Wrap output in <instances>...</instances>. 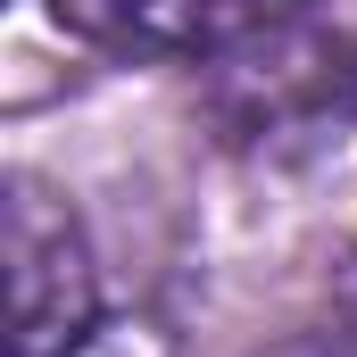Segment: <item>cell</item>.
Instances as JSON below:
<instances>
[{
  "instance_id": "1",
  "label": "cell",
  "mask_w": 357,
  "mask_h": 357,
  "mask_svg": "<svg viewBox=\"0 0 357 357\" xmlns=\"http://www.w3.org/2000/svg\"><path fill=\"white\" fill-rule=\"evenodd\" d=\"M208 67H216V116L241 142H266V133H333L357 108V50L341 33H307L291 17H258Z\"/></svg>"
},
{
  "instance_id": "2",
  "label": "cell",
  "mask_w": 357,
  "mask_h": 357,
  "mask_svg": "<svg viewBox=\"0 0 357 357\" xmlns=\"http://www.w3.org/2000/svg\"><path fill=\"white\" fill-rule=\"evenodd\" d=\"M0 233H8V357H75L100 324V274H91L84 225L33 175H8Z\"/></svg>"
},
{
  "instance_id": "3",
  "label": "cell",
  "mask_w": 357,
  "mask_h": 357,
  "mask_svg": "<svg viewBox=\"0 0 357 357\" xmlns=\"http://www.w3.org/2000/svg\"><path fill=\"white\" fill-rule=\"evenodd\" d=\"M50 17L116 59H216L258 25L250 0H50Z\"/></svg>"
},
{
  "instance_id": "4",
  "label": "cell",
  "mask_w": 357,
  "mask_h": 357,
  "mask_svg": "<svg viewBox=\"0 0 357 357\" xmlns=\"http://www.w3.org/2000/svg\"><path fill=\"white\" fill-rule=\"evenodd\" d=\"M333 341L357 357V258L341 266V282H333Z\"/></svg>"
},
{
  "instance_id": "5",
  "label": "cell",
  "mask_w": 357,
  "mask_h": 357,
  "mask_svg": "<svg viewBox=\"0 0 357 357\" xmlns=\"http://www.w3.org/2000/svg\"><path fill=\"white\" fill-rule=\"evenodd\" d=\"M250 8H258V17H299L307 0H250Z\"/></svg>"
}]
</instances>
